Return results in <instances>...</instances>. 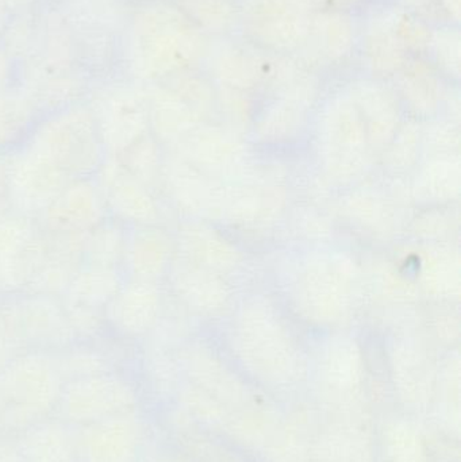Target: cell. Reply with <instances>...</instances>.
I'll list each match as a JSON object with an SVG mask.
<instances>
[{
    "label": "cell",
    "mask_w": 461,
    "mask_h": 462,
    "mask_svg": "<svg viewBox=\"0 0 461 462\" xmlns=\"http://www.w3.org/2000/svg\"><path fill=\"white\" fill-rule=\"evenodd\" d=\"M198 19L211 29H225L233 21V7L227 0H191Z\"/></svg>",
    "instance_id": "obj_3"
},
{
    "label": "cell",
    "mask_w": 461,
    "mask_h": 462,
    "mask_svg": "<svg viewBox=\"0 0 461 462\" xmlns=\"http://www.w3.org/2000/svg\"><path fill=\"white\" fill-rule=\"evenodd\" d=\"M310 32L316 34V46L319 54L330 59L343 56L351 43L352 32L348 21L337 14L322 16L317 22L316 29H310Z\"/></svg>",
    "instance_id": "obj_2"
},
{
    "label": "cell",
    "mask_w": 461,
    "mask_h": 462,
    "mask_svg": "<svg viewBox=\"0 0 461 462\" xmlns=\"http://www.w3.org/2000/svg\"><path fill=\"white\" fill-rule=\"evenodd\" d=\"M438 56L441 59H455V61H459V38L452 41V37L449 38V34L441 38L438 41Z\"/></svg>",
    "instance_id": "obj_4"
},
{
    "label": "cell",
    "mask_w": 461,
    "mask_h": 462,
    "mask_svg": "<svg viewBox=\"0 0 461 462\" xmlns=\"http://www.w3.org/2000/svg\"><path fill=\"white\" fill-rule=\"evenodd\" d=\"M245 13L254 35L272 45H294L310 29L305 0H251Z\"/></svg>",
    "instance_id": "obj_1"
}]
</instances>
